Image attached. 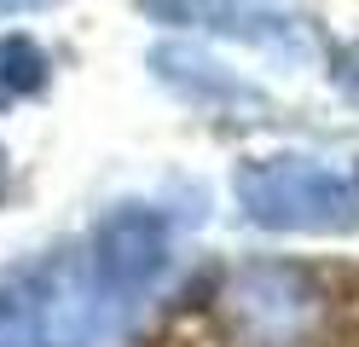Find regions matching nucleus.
Segmentation results:
<instances>
[{
    "label": "nucleus",
    "instance_id": "f257e3e1",
    "mask_svg": "<svg viewBox=\"0 0 359 347\" xmlns=\"http://www.w3.org/2000/svg\"><path fill=\"white\" fill-rule=\"evenodd\" d=\"M238 197L261 226H290V231L359 226V185L319 168V162H302V156L243 168L238 174Z\"/></svg>",
    "mask_w": 359,
    "mask_h": 347
},
{
    "label": "nucleus",
    "instance_id": "f03ea898",
    "mask_svg": "<svg viewBox=\"0 0 359 347\" xmlns=\"http://www.w3.org/2000/svg\"><path fill=\"white\" fill-rule=\"evenodd\" d=\"M163 220L145 215V208H122V215H110L99 226V238H93V272H99V284L110 290H140L145 278L163 266Z\"/></svg>",
    "mask_w": 359,
    "mask_h": 347
},
{
    "label": "nucleus",
    "instance_id": "7ed1b4c3",
    "mask_svg": "<svg viewBox=\"0 0 359 347\" xmlns=\"http://www.w3.org/2000/svg\"><path fill=\"white\" fill-rule=\"evenodd\" d=\"M232 301H238V313H243V324H250L255 336H266V341H290L313 295H307L290 272L266 266V272H250V278H243V284L232 290Z\"/></svg>",
    "mask_w": 359,
    "mask_h": 347
},
{
    "label": "nucleus",
    "instance_id": "39448f33",
    "mask_svg": "<svg viewBox=\"0 0 359 347\" xmlns=\"http://www.w3.org/2000/svg\"><path fill=\"white\" fill-rule=\"evenodd\" d=\"M0 6H29V0H0Z\"/></svg>",
    "mask_w": 359,
    "mask_h": 347
},
{
    "label": "nucleus",
    "instance_id": "20e7f679",
    "mask_svg": "<svg viewBox=\"0 0 359 347\" xmlns=\"http://www.w3.org/2000/svg\"><path fill=\"white\" fill-rule=\"evenodd\" d=\"M342 76H348V87H353V93H359V53H353V58H348V69H342Z\"/></svg>",
    "mask_w": 359,
    "mask_h": 347
}]
</instances>
